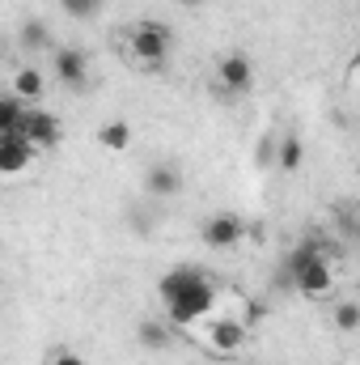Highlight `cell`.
Segmentation results:
<instances>
[{
  "label": "cell",
  "mask_w": 360,
  "mask_h": 365,
  "mask_svg": "<svg viewBox=\"0 0 360 365\" xmlns=\"http://www.w3.org/2000/svg\"><path fill=\"white\" fill-rule=\"evenodd\" d=\"M17 47L30 51V56H34V51H47V47H51V30H47V21H43V17H26V21L17 26Z\"/></svg>",
  "instance_id": "7c38bea8"
},
{
  "label": "cell",
  "mask_w": 360,
  "mask_h": 365,
  "mask_svg": "<svg viewBox=\"0 0 360 365\" xmlns=\"http://www.w3.org/2000/svg\"><path fill=\"white\" fill-rule=\"evenodd\" d=\"M60 9L73 17V21H93L102 13V0H60Z\"/></svg>",
  "instance_id": "e0dca14e"
},
{
  "label": "cell",
  "mask_w": 360,
  "mask_h": 365,
  "mask_svg": "<svg viewBox=\"0 0 360 365\" xmlns=\"http://www.w3.org/2000/svg\"><path fill=\"white\" fill-rule=\"evenodd\" d=\"M51 68H55V81L64 90H85V81H90V56L81 47H55Z\"/></svg>",
  "instance_id": "8992f818"
},
{
  "label": "cell",
  "mask_w": 360,
  "mask_h": 365,
  "mask_svg": "<svg viewBox=\"0 0 360 365\" xmlns=\"http://www.w3.org/2000/svg\"><path fill=\"white\" fill-rule=\"evenodd\" d=\"M301 162H305V145H301V136H280V145H275V166L284 170V175H297L301 170Z\"/></svg>",
  "instance_id": "4fadbf2b"
},
{
  "label": "cell",
  "mask_w": 360,
  "mask_h": 365,
  "mask_svg": "<svg viewBox=\"0 0 360 365\" xmlns=\"http://www.w3.org/2000/svg\"><path fill=\"white\" fill-rule=\"evenodd\" d=\"M216 81H221V90L225 93H246L255 86V64H250V56L246 51H229V56H221V64H216Z\"/></svg>",
  "instance_id": "52a82bcc"
},
{
  "label": "cell",
  "mask_w": 360,
  "mask_h": 365,
  "mask_svg": "<svg viewBox=\"0 0 360 365\" xmlns=\"http://www.w3.org/2000/svg\"><path fill=\"white\" fill-rule=\"evenodd\" d=\"M322 251H327V247H322V242H318V238H305V242H301V247H297V251H288V259H284V276L301 272V268H305V264H309V259H318V255H322Z\"/></svg>",
  "instance_id": "2e32d148"
},
{
  "label": "cell",
  "mask_w": 360,
  "mask_h": 365,
  "mask_svg": "<svg viewBox=\"0 0 360 365\" xmlns=\"http://www.w3.org/2000/svg\"><path fill=\"white\" fill-rule=\"evenodd\" d=\"M17 136H26V140L34 145V153H43V149H55V145H60L64 128H60V119H55L51 110H43V106H21Z\"/></svg>",
  "instance_id": "3957f363"
},
{
  "label": "cell",
  "mask_w": 360,
  "mask_h": 365,
  "mask_svg": "<svg viewBox=\"0 0 360 365\" xmlns=\"http://www.w3.org/2000/svg\"><path fill=\"white\" fill-rule=\"evenodd\" d=\"M335 365H339V361H335Z\"/></svg>",
  "instance_id": "7402d4cb"
},
{
  "label": "cell",
  "mask_w": 360,
  "mask_h": 365,
  "mask_svg": "<svg viewBox=\"0 0 360 365\" xmlns=\"http://www.w3.org/2000/svg\"><path fill=\"white\" fill-rule=\"evenodd\" d=\"M174 4H182V9H199L203 0H174Z\"/></svg>",
  "instance_id": "44dd1931"
},
{
  "label": "cell",
  "mask_w": 360,
  "mask_h": 365,
  "mask_svg": "<svg viewBox=\"0 0 360 365\" xmlns=\"http://www.w3.org/2000/svg\"><path fill=\"white\" fill-rule=\"evenodd\" d=\"M21 106L13 93H0V132H17V119H21Z\"/></svg>",
  "instance_id": "ac0fdd59"
},
{
  "label": "cell",
  "mask_w": 360,
  "mask_h": 365,
  "mask_svg": "<svg viewBox=\"0 0 360 365\" xmlns=\"http://www.w3.org/2000/svg\"><path fill=\"white\" fill-rule=\"evenodd\" d=\"M335 327H339V331H348V336L356 331V327H360V306H356V302L335 306Z\"/></svg>",
  "instance_id": "d6986e66"
},
{
  "label": "cell",
  "mask_w": 360,
  "mask_h": 365,
  "mask_svg": "<svg viewBox=\"0 0 360 365\" xmlns=\"http://www.w3.org/2000/svg\"><path fill=\"white\" fill-rule=\"evenodd\" d=\"M43 90H47V86H43V73H38V68H21V73L13 77V98H17V102H38Z\"/></svg>",
  "instance_id": "9a60e30c"
},
{
  "label": "cell",
  "mask_w": 360,
  "mask_h": 365,
  "mask_svg": "<svg viewBox=\"0 0 360 365\" xmlns=\"http://www.w3.org/2000/svg\"><path fill=\"white\" fill-rule=\"evenodd\" d=\"M157 297L166 306V323L174 327H191L216 310V284L199 268H170L157 280Z\"/></svg>",
  "instance_id": "6da1fadb"
},
{
  "label": "cell",
  "mask_w": 360,
  "mask_h": 365,
  "mask_svg": "<svg viewBox=\"0 0 360 365\" xmlns=\"http://www.w3.org/2000/svg\"><path fill=\"white\" fill-rule=\"evenodd\" d=\"M292 289H297L301 297H309V302H322V297L335 289V268L327 264V255H318V259H309L301 272H292Z\"/></svg>",
  "instance_id": "5b68a950"
},
{
  "label": "cell",
  "mask_w": 360,
  "mask_h": 365,
  "mask_svg": "<svg viewBox=\"0 0 360 365\" xmlns=\"http://www.w3.org/2000/svg\"><path fill=\"white\" fill-rule=\"evenodd\" d=\"M34 162V145L17 132H0V175H26Z\"/></svg>",
  "instance_id": "9c48e42d"
},
{
  "label": "cell",
  "mask_w": 360,
  "mask_h": 365,
  "mask_svg": "<svg viewBox=\"0 0 360 365\" xmlns=\"http://www.w3.org/2000/svg\"><path fill=\"white\" fill-rule=\"evenodd\" d=\"M144 191H149V195H157V200L179 195V191H182V170H179V166H170V162L149 166V170H144Z\"/></svg>",
  "instance_id": "30bf717a"
},
{
  "label": "cell",
  "mask_w": 360,
  "mask_h": 365,
  "mask_svg": "<svg viewBox=\"0 0 360 365\" xmlns=\"http://www.w3.org/2000/svg\"><path fill=\"white\" fill-rule=\"evenodd\" d=\"M136 340H140V349H149V353H166V349L174 344V331H170L166 319H140V323H136Z\"/></svg>",
  "instance_id": "8fae6325"
},
{
  "label": "cell",
  "mask_w": 360,
  "mask_h": 365,
  "mask_svg": "<svg viewBox=\"0 0 360 365\" xmlns=\"http://www.w3.org/2000/svg\"><path fill=\"white\" fill-rule=\"evenodd\" d=\"M97 145H102L106 153H123V149L132 145V128H127L123 119H110V123L97 128Z\"/></svg>",
  "instance_id": "5bb4252c"
},
{
  "label": "cell",
  "mask_w": 360,
  "mask_h": 365,
  "mask_svg": "<svg viewBox=\"0 0 360 365\" xmlns=\"http://www.w3.org/2000/svg\"><path fill=\"white\" fill-rule=\"evenodd\" d=\"M199 238H203L208 251H229V247H238V242L246 238V221H242L238 212H212V217L203 221Z\"/></svg>",
  "instance_id": "277c9868"
},
{
  "label": "cell",
  "mask_w": 360,
  "mask_h": 365,
  "mask_svg": "<svg viewBox=\"0 0 360 365\" xmlns=\"http://www.w3.org/2000/svg\"><path fill=\"white\" fill-rule=\"evenodd\" d=\"M246 344V323L242 319H212L208 323V349L216 357H238Z\"/></svg>",
  "instance_id": "ba28073f"
},
{
  "label": "cell",
  "mask_w": 360,
  "mask_h": 365,
  "mask_svg": "<svg viewBox=\"0 0 360 365\" xmlns=\"http://www.w3.org/2000/svg\"><path fill=\"white\" fill-rule=\"evenodd\" d=\"M47 365H85V361H81V357H77L73 349H55V353H51V361H47Z\"/></svg>",
  "instance_id": "ffe728a7"
},
{
  "label": "cell",
  "mask_w": 360,
  "mask_h": 365,
  "mask_svg": "<svg viewBox=\"0 0 360 365\" xmlns=\"http://www.w3.org/2000/svg\"><path fill=\"white\" fill-rule=\"evenodd\" d=\"M170 43H174V30H170L166 21H153V17H144V21H136V26L127 30V51H132V60H136L140 68H149V73H162V68H166Z\"/></svg>",
  "instance_id": "7a4b0ae2"
}]
</instances>
